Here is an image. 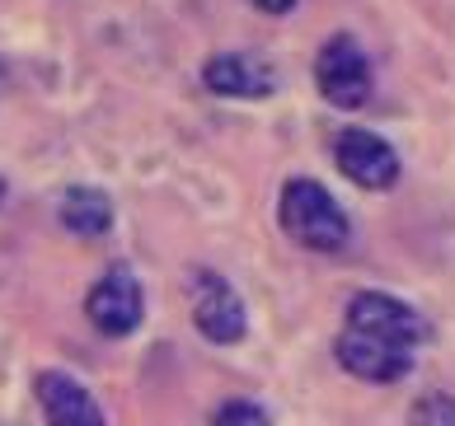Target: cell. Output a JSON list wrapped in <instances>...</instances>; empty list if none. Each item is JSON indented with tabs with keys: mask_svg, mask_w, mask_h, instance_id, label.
Wrapping results in <instances>:
<instances>
[{
	"mask_svg": "<svg viewBox=\"0 0 455 426\" xmlns=\"http://www.w3.org/2000/svg\"><path fill=\"white\" fill-rule=\"evenodd\" d=\"M0 197H5V178H0Z\"/></svg>",
	"mask_w": 455,
	"mask_h": 426,
	"instance_id": "14",
	"label": "cell"
},
{
	"mask_svg": "<svg viewBox=\"0 0 455 426\" xmlns=\"http://www.w3.org/2000/svg\"><path fill=\"white\" fill-rule=\"evenodd\" d=\"M413 426H455V398L427 394L423 403H413Z\"/></svg>",
	"mask_w": 455,
	"mask_h": 426,
	"instance_id": "11",
	"label": "cell"
},
{
	"mask_svg": "<svg viewBox=\"0 0 455 426\" xmlns=\"http://www.w3.org/2000/svg\"><path fill=\"white\" fill-rule=\"evenodd\" d=\"M212 426H267V413H263L259 403L235 398V403H221V407H216Z\"/></svg>",
	"mask_w": 455,
	"mask_h": 426,
	"instance_id": "12",
	"label": "cell"
},
{
	"mask_svg": "<svg viewBox=\"0 0 455 426\" xmlns=\"http://www.w3.org/2000/svg\"><path fill=\"white\" fill-rule=\"evenodd\" d=\"M315 84L333 108H362L371 99V61L357 47V38L333 33L315 57Z\"/></svg>",
	"mask_w": 455,
	"mask_h": 426,
	"instance_id": "2",
	"label": "cell"
},
{
	"mask_svg": "<svg viewBox=\"0 0 455 426\" xmlns=\"http://www.w3.org/2000/svg\"><path fill=\"white\" fill-rule=\"evenodd\" d=\"M277 220L296 244L319 248V253H339L347 244V234H352L343 207L329 197V187L315 183V178H291L282 187Z\"/></svg>",
	"mask_w": 455,
	"mask_h": 426,
	"instance_id": "1",
	"label": "cell"
},
{
	"mask_svg": "<svg viewBox=\"0 0 455 426\" xmlns=\"http://www.w3.org/2000/svg\"><path fill=\"white\" fill-rule=\"evenodd\" d=\"M347 333H362V337H380V343H395V347H418L423 343V319H418L413 304H403L395 296H380V291H362L352 296L347 304Z\"/></svg>",
	"mask_w": 455,
	"mask_h": 426,
	"instance_id": "3",
	"label": "cell"
},
{
	"mask_svg": "<svg viewBox=\"0 0 455 426\" xmlns=\"http://www.w3.org/2000/svg\"><path fill=\"white\" fill-rule=\"evenodd\" d=\"M85 314H90V323L104 337H127L141 323V314H146L141 281L132 277L127 267L104 272V277L90 286V296H85Z\"/></svg>",
	"mask_w": 455,
	"mask_h": 426,
	"instance_id": "4",
	"label": "cell"
},
{
	"mask_svg": "<svg viewBox=\"0 0 455 426\" xmlns=\"http://www.w3.org/2000/svg\"><path fill=\"white\" fill-rule=\"evenodd\" d=\"M61 225L71 234H80V240H99L113 225V201L99 187H71L61 201Z\"/></svg>",
	"mask_w": 455,
	"mask_h": 426,
	"instance_id": "10",
	"label": "cell"
},
{
	"mask_svg": "<svg viewBox=\"0 0 455 426\" xmlns=\"http://www.w3.org/2000/svg\"><path fill=\"white\" fill-rule=\"evenodd\" d=\"M193 323L212 343H240L244 337L249 319L226 277H216V272H197L193 277Z\"/></svg>",
	"mask_w": 455,
	"mask_h": 426,
	"instance_id": "6",
	"label": "cell"
},
{
	"mask_svg": "<svg viewBox=\"0 0 455 426\" xmlns=\"http://www.w3.org/2000/svg\"><path fill=\"white\" fill-rule=\"evenodd\" d=\"M333 160H339V169L366 187V193H380V187H395L399 178V155L390 141H380L376 131H362V127H347L339 136V146H333Z\"/></svg>",
	"mask_w": 455,
	"mask_h": 426,
	"instance_id": "5",
	"label": "cell"
},
{
	"mask_svg": "<svg viewBox=\"0 0 455 426\" xmlns=\"http://www.w3.org/2000/svg\"><path fill=\"white\" fill-rule=\"evenodd\" d=\"M202 84L221 99H267L277 90V71L254 52H221L202 66Z\"/></svg>",
	"mask_w": 455,
	"mask_h": 426,
	"instance_id": "8",
	"label": "cell"
},
{
	"mask_svg": "<svg viewBox=\"0 0 455 426\" xmlns=\"http://www.w3.org/2000/svg\"><path fill=\"white\" fill-rule=\"evenodd\" d=\"M38 403L47 413V426H108L94 394L80 380H71L66 370H43L38 375Z\"/></svg>",
	"mask_w": 455,
	"mask_h": 426,
	"instance_id": "9",
	"label": "cell"
},
{
	"mask_svg": "<svg viewBox=\"0 0 455 426\" xmlns=\"http://www.w3.org/2000/svg\"><path fill=\"white\" fill-rule=\"evenodd\" d=\"M249 5H254V10H263V14H286V10L296 5V0H249Z\"/></svg>",
	"mask_w": 455,
	"mask_h": 426,
	"instance_id": "13",
	"label": "cell"
},
{
	"mask_svg": "<svg viewBox=\"0 0 455 426\" xmlns=\"http://www.w3.org/2000/svg\"><path fill=\"white\" fill-rule=\"evenodd\" d=\"M339 366L347 375H357L366 384H395L413 370V351L380 343V337H362V333H343L339 337Z\"/></svg>",
	"mask_w": 455,
	"mask_h": 426,
	"instance_id": "7",
	"label": "cell"
}]
</instances>
